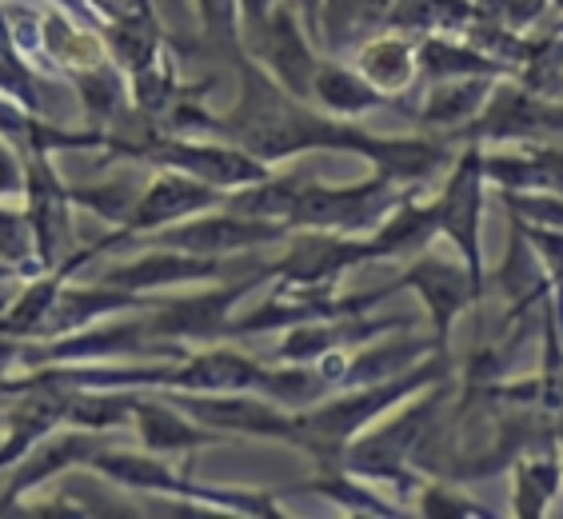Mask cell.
Instances as JSON below:
<instances>
[{"label": "cell", "mask_w": 563, "mask_h": 519, "mask_svg": "<svg viewBox=\"0 0 563 519\" xmlns=\"http://www.w3.org/2000/svg\"><path fill=\"white\" fill-rule=\"evenodd\" d=\"M240 76L236 104L220 117L217 136L240 144L264 164L292 161L300 152H352L376 173H388L404 185H432L452 164V148L440 136H379L360 129L356 120L316 112L312 100L292 97L264 73L249 53L232 56Z\"/></svg>", "instance_id": "obj_1"}, {"label": "cell", "mask_w": 563, "mask_h": 519, "mask_svg": "<svg viewBox=\"0 0 563 519\" xmlns=\"http://www.w3.org/2000/svg\"><path fill=\"white\" fill-rule=\"evenodd\" d=\"M448 376H452V356H448V347H435L432 356L420 360L416 368L400 372V376L379 379V384H360V388L328 391L324 400L296 408V420H300V435H303L300 452L312 455L316 464L332 467L340 460V452L356 435L368 432L379 416H391L400 404H408L423 388H432V384H440Z\"/></svg>", "instance_id": "obj_2"}, {"label": "cell", "mask_w": 563, "mask_h": 519, "mask_svg": "<svg viewBox=\"0 0 563 519\" xmlns=\"http://www.w3.org/2000/svg\"><path fill=\"white\" fill-rule=\"evenodd\" d=\"M420 188L423 185H404V180L376 173V168L368 180H356V185H324V180L308 176L296 192L288 228L292 232L312 228V232H340V236H368L384 224L391 208Z\"/></svg>", "instance_id": "obj_3"}, {"label": "cell", "mask_w": 563, "mask_h": 519, "mask_svg": "<svg viewBox=\"0 0 563 519\" xmlns=\"http://www.w3.org/2000/svg\"><path fill=\"white\" fill-rule=\"evenodd\" d=\"M264 280H276L268 272L261 276H244V280H220L208 284L200 292L168 296V300H152L144 308V328L152 340H173V344H212V340H228L232 328V312L252 288H261Z\"/></svg>", "instance_id": "obj_4"}, {"label": "cell", "mask_w": 563, "mask_h": 519, "mask_svg": "<svg viewBox=\"0 0 563 519\" xmlns=\"http://www.w3.org/2000/svg\"><path fill=\"white\" fill-rule=\"evenodd\" d=\"M132 161L152 164V168H176V173L196 176V180H205V185L220 188V192H236V188L256 185V180L272 176V164L256 161L252 152L224 141V136L205 141V136H164V132H152Z\"/></svg>", "instance_id": "obj_5"}, {"label": "cell", "mask_w": 563, "mask_h": 519, "mask_svg": "<svg viewBox=\"0 0 563 519\" xmlns=\"http://www.w3.org/2000/svg\"><path fill=\"white\" fill-rule=\"evenodd\" d=\"M484 196H488V176H484V144H464L460 156L448 168L444 188L432 196L440 236H448L467 264V272L479 284H488V264H484Z\"/></svg>", "instance_id": "obj_6"}, {"label": "cell", "mask_w": 563, "mask_h": 519, "mask_svg": "<svg viewBox=\"0 0 563 519\" xmlns=\"http://www.w3.org/2000/svg\"><path fill=\"white\" fill-rule=\"evenodd\" d=\"M220 188L205 185L188 173H176V168H156L148 185H141L136 200H132L129 217L120 220V228L109 240H100L104 252L120 249V244H136L141 236H156L164 228L180 224V220L196 217V212H208V208L224 205Z\"/></svg>", "instance_id": "obj_7"}, {"label": "cell", "mask_w": 563, "mask_h": 519, "mask_svg": "<svg viewBox=\"0 0 563 519\" xmlns=\"http://www.w3.org/2000/svg\"><path fill=\"white\" fill-rule=\"evenodd\" d=\"M180 408L200 420L212 432H236L252 440H280L288 448H300V420L292 408L268 400L261 391H168Z\"/></svg>", "instance_id": "obj_8"}, {"label": "cell", "mask_w": 563, "mask_h": 519, "mask_svg": "<svg viewBox=\"0 0 563 519\" xmlns=\"http://www.w3.org/2000/svg\"><path fill=\"white\" fill-rule=\"evenodd\" d=\"M240 44L276 85L288 88L300 100H312V76L320 56H316L312 41H308V24H303L296 0L292 4L280 0L256 29L240 33Z\"/></svg>", "instance_id": "obj_9"}, {"label": "cell", "mask_w": 563, "mask_h": 519, "mask_svg": "<svg viewBox=\"0 0 563 519\" xmlns=\"http://www.w3.org/2000/svg\"><path fill=\"white\" fill-rule=\"evenodd\" d=\"M24 212H29V224H33L36 240V260L44 268H53L68 256L76 244V228H73V196L68 185L56 176L53 152L41 148V144H24Z\"/></svg>", "instance_id": "obj_10"}, {"label": "cell", "mask_w": 563, "mask_h": 519, "mask_svg": "<svg viewBox=\"0 0 563 519\" xmlns=\"http://www.w3.org/2000/svg\"><path fill=\"white\" fill-rule=\"evenodd\" d=\"M292 236L288 224H276V220H256V217H240L232 208H208V212H196V217L180 220V224L156 232L152 244L161 249H180L196 252V256H240V252H264L276 249Z\"/></svg>", "instance_id": "obj_11"}, {"label": "cell", "mask_w": 563, "mask_h": 519, "mask_svg": "<svg viewBox=\"0 0 563 519\" xmlns=\"http://www.w3.org/2000/svg\"><path fill=\"white\" fill-rule=\"evenodd\" d=\"M396 284L400 288H412L416 296L428 308V320H432V335L435 340H452L455 320L472 308V303L484 296V284L467 272L464 260H444L435 256L432 249H423L420 256H412L396 272Z\"/></svg>", "instance_id": "obj_12"}, {"label": "cell", "mask_w": 563, "mask_h": 519, "mask_svg": "<svg viewBox=\"0 0 563 519\" xmlns=\"http://www.w3.org/2000/svg\"><path fill=\"white\" fill-rule=\"evenodd\" d=\"M412 328V316H332V320H312V324L288 328L284 340L272 352V364H316L328 352H356L379 335Z\"/></svg>", "instance_id": "obj_13"}, {"label": "cell", "mask_w": 563, "mask_h": 519, "mask_svg": "<svg viewBox=\"0 0 563 519\" xmlns=\"http://www.w3.org/2000/svg\"><path fill=\"white\" fill-rule=\"evenodd\" d=\"M496 92L492 76H460V80H423V92L416 100L396 97V109H404V117L416 120L423 132H440L452 136L464 124L476 120V112L488 104V97Z\"/></svg>", "instance_id": "obj_14"}, {"label": "cell", "mask_w": 563, "mask_h": 519, "mask_svg": "<svg viewBox=\"0 0 563 519\" xmlns=\"http://www.w3.org/2000/svg\"><path fill=\"white\" fill-rule=\"evenodd\" d=\"M132 428L141 435V448L156 455H185L196 448L220 444L224 435L205 428L200 420H192L180 404L168 396V391H144L136 388V400H132Z\"/></svg>", "instance_id": "obj_15"}, {"label": "cell", "mask_w": 563, "mask_h": 519, "mask_svg": "<svg viewBox=\"0 0 563 519\" xmlns=\"http://www.w3.org/2000/svg\"><path fill=\"white\" fill-rule=\"evenodd\" d=\"M97 256H104L100 244H92V249H73L60 264H53V268L36 272V276H24V288L16 292V300L0 312V340H33V335H41L60 288Z\"/></svg>", "instance_id": "obj_16"}, {"label": "cell", "mask_w": 563, "mask_h": 519, "mask_svg": "<svg viewBox=\"0 0 563 519\" xmlns=\"http://www.w3.org/2000/svg\"><path fill=\"white\" fill-rule=\"evenodd\" d=\"M148 296H136V292H124L117 284H104V280H92V284H65L60 296H56L53 312L44 320L41 335H68V332H80L88 324H100V320H109V316L120 312H141L148 308ZM36 340V335H33Z\"/></svg>", "instance_id": "obj_17"}, {"label": "cell", "mask_w": 563, "mask_h": 519, "mask_svg": "<svg viewBox=\"0 0 563 519\" xmlns=\"http://www.w3.org/2000/svg\"><path fill=\"white\" fill-rule=\"evenodd\" d=\"M563 484L560 435H543L531 448H523L511 464V511L520 519H536L548 511Z\"/></svg>", "instance_id": "obj_18"}, {"label": "cell", "mask_w": 563, "mask_h": 519, "mask_svg": "<svg viewBox=\"0 0 563 519\" xmlns=\"http://www.w3.org/2000/svg\"><path fill=\"white\" fill-rule=\"evenodd\" d=\"M312 104L316 109L332 112V117L360 120L364 112L388 109V104H396V100H391L388 92H379L356 65L320 56V60H316V76H312Z\"/></svg>", "instance_id": "obj_19"}, {"label": "cell", "mask_w": 563, "mask_h": 519, "mask_svg": "<svg viewBox=\"0 0 563 519\" xmlns=\"http://www.w3.org/2000/svg\"><path fill=\"white\" fill-rule=\"evenodd\" d=\"M488 185L508 192H563V152L523 144L516 152H484Z\"/></svg>", "instance_id": "obj_20"}, {"label": "cell", "mask_w": 563, "mask_h": 519, "mask_svg": "<svg viewBox=\"0 0 563 519\" xmlns=\"http://www.w3.org/2000/svg\"><path fill=\"white\" fill-rule=\"evenodd\" d=\"M440 236V220H435V200H420L412 192L408 200L391 208L384 224L368 232L376 260H412L423 249H432V240Z\"/></svg>", "instance_id": "obj_21"}, {"label": "cell", "mask_w": 563, "mask_h": 519, "mask_svg": "<svg viewBox=\"0 0 563 519\" xmlns=\"http://www.w3.org/2000/svg\"><path fill=\"white\" fill-rule=\"evenodd\" d=\"M416 85L423 80H460V76H508L511 65L488 48H472L444 33H428L416 44Z\"/></svg>", "instance_id": "obj_22"}, {"label": "cell", "mask_w": 563, "mask_h": 519, "mask_svg": "<svg viewBox=\"0 0 563 519\" xmlns=\"http://www.w3.org/2000/svg\"><path fill=\"white\" fill-rule=\"evenodd\" d=\"M352 65L368 76L379 92H388L391 100L412 92L416 76H420L416 73V41L404 29H388V33L364 41Z\"/></svg>", "instance_id": "obj_23"}, {"label": "cell", "mask_w": 563, "mask_h": 519, "mask_svg": "<svg viewBox=\"0 0 563 519\" xmlns=\"http://www.w3.org/2000/svg\"><path fill=\"white\" fill-rule=\"evenodd\" d=\"M303 492H316V496L332 499V504H340L347 511H360V516H404L408 511L404 504H391V499L376 496L364 479L344 472V467H324V476L308 479Z\"/></svg>", "instance_id": "obj_24"}, {"label": "cell", "mask_w": 563, "mask_h": 519, "mask_svg": "<svg viewBox=\"0 0 563 519\" xmlns=\"http://www.w3.org/2000/svg\"><path fill=\"white\" fill-rule=\"evenodd\" d=\"M141 185H132L124 176L117 180H104V185H85V188H73L68 185V196H73L76 208H88V212H97L100 220H109L112 228H120V220L129 217L132 200H136Z\"/></svg>", "instance_id": "obj_25"}, {"label": "cell", "mask_w": 563, "mask_h": 519, "mask_svg": "<svg viewBox=\"0 0 563 519\" xmlns=\"http://www.w3.org/2000/svg\"><path fill=\"white\" fill-rule=\"evenodd\" d=\"M416 499H420L416 504L420 516H492V508H484L476 496L455 492L452 479H440V476L432 484H420V496Z\"/></svg>", "instance_id": "obj_26"}, {"label": "cell", "mask_w": 563, "mask_h": 519, "mask_svg": "<svg viewBox=\"0 0 563 519\" xmlns=\"http://www.w3.org/2000/svg\"><path fill=\"white\" fill-rule=\"evenodd\" d=\"M12 196H24V156L9 136H0V200Z\"/></svg>", "instance_id": "obj_27"}, {"label": "cell", "mask_w": 563, "mask_h": 519, "mask_svg": "<svg viewBox=\"0 0 563 519\" xmlns=\"http://www.w3.org/2000/svg\"><path fill=\"white\" fill-rule=\"evenodd\" d=\"M280 0H236V16H240V33H249V29H256V24L268 16L272 9H276Z\"/></svg>", "instance_id": "obj_28"}, {"label": "cell", "mask_w": 563, "mask_h": 519, "mask_svg": "<svg viewBox=\"0 0 563 519\" xmlns=\"http://www.w3.org/2000/svg\"><path fill=\"white\" fill-rule=\"evenodd\" d=\"M296 9H300L303 24H308V33H320V12H324V0H296Z\"/></svg>", "instance_id": "obj_29"}]
</instances>
